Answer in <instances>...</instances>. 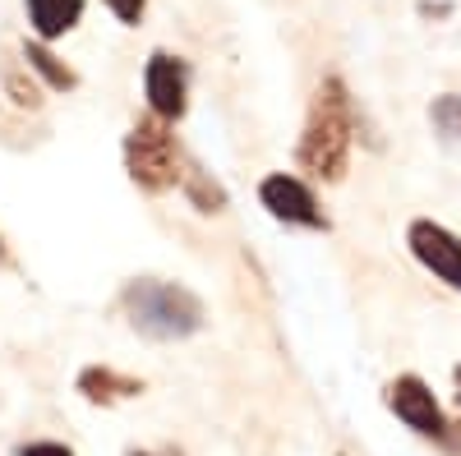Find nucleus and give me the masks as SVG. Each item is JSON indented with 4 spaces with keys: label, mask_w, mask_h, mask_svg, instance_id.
<instances>
[{
    "label": "nucleus",
    "mask_w": 461,
    "mask_h": 456,
    "mask_svg": "<svg viewBox=\"0 0 461 456\" xmlns=\"http://www.w3.org/2000/svg\"><path fill=\"white\" fill-rule=\"evenodd\" d=\"M351 143H356V102L332 74V79L319 84L310 102V116H304V130L295 143V166L337 184L346 166H351Z\"/></svg>",
    "instance_id": "nucleus-1"
},
{
    "label": "nucleus",
    "mask_w": 461,
    "mask_h": 456,
    "mask_svg": "<svg viewBox=\"0 0 461 456\" xmlns=\"http://www.w3.org/2000/svg\"><path fill=\"white\" fill-rule=\"evenodd\" d=\"M121 309L130 318V327L148 341H185L203 332L208 309L203 300L180 286V282H162V277H134L121 291Z\"/></svg>",
    "instance_id": "nucleus-2"
},
{
    "label": "nucleus",
    "mask_w": 461,
    "mask_h": 456,
    "mask_svg": "<svg viewBox=\"0 0 461 456\" xmlns=\"http://www.w3.org/2000/svg\"><path fill=\"white\" fill-rule=\"evenodd\" d=\"M125 171L143 194H167L185 180V157L171 134V121L162 116L134 121V130L125 134Z\"/></svg>",
    "instance_id": "nucleus-3"
},
{
    "label": "nucleus",
    "mask_w": 461,
    "mask_h": 456,
    "mask_svg": "<svg viewBox=\"0 0 461 456\" xmlns=\"http://www.w3.org/2000/svg\"><path fill=\"white\" fill-rule=\"evenodd\" d=\"M383 401H388V410L397 415V420H402L415 438L434 443V447L447 452V456H461V438H456V429L447 425V415H443L434 388H429L420 373H397L393 383L383 388Z\"/></svg>",
    "instance_id": "nucleus-4"
},
{
    "label": "nucleus",
    "mask_w": 461,
    "mask_h": 456,
    "mask_svg": "<svg viewBox=\"0 0 461 456\" xmlns=\"http://www.w3.org/2000/svg\"><path fill=\"white\" fill-rule=\"evenodd\" d=\"M258 203L267 208V217L282 221V226H300V231H328V226H332L328 212L314 199V189L304 184L300 175H286V171L267 175L258 184Z\"/></svg>",
    "instance_id": "nucleus-5"
},
{
    "label": "nucleus",
    "mask_w": 461,
    "mask_h": 456,
    "mask_svg": "<svg viewBox=\"0 0 461 456\" xmlns=\"http://www.w3.org/2000/svg\"><path fill=\"white\" fill-rule=\"evenodd\" d=\"M406 245L415 254V263L425 273H434L447 291L461 295V236H452L443 221H429V217H415L406 226Z\"/></svg>",
    "instance_id": "nucleus-6"
},
{
    "label": "nucleus",
    "mask_w": 461,
    "mask_h": 456,
    "mask_svg": "<svg viewBox=\"0 0 461 456\" xmlns=\"http://www.w3.org/2000/svg\"><path fill=\"white\" fill-rule=\"evenodd\" d=\"M143 97L152 106V116L162 121H180L189 111V65L176 51H152L143 65Z\"/></svg>",
    "instance_id": "nucleus-7"
},
{
    "label": "nucleus",
    "mask_w": 461,
    "mask_h": 456,
    "mask_svg": "<svg viewBox=\"0 0 461 456\" xmlns=\"http://www.w3.org/2000/svg\"><path fill=\"white\" fill-rule=\"evenodd\" d=\"M28 5V23L42 42H56V37L74 32L84 19V0H23Z\"/></svg>",
    "instance_id": "nucleus-8"
},
{
    "label": "nucleus",
    "mask_w": 461,
    "mask_h": 456,
    "mask_svg": "<svg viewBox=\"0 0 461 456\" xmlns=\"http://www.w3.org/2000/svg\"><path fill=\"white\" fill-rule=\"evenodd\" d=\"M79 392H84V401H93V406H115V401L139 397L143 383H139V378H130V373L106 369V364H88V369L79 373Z\"/></svg>",
    "instance_id": "nucleus-9"
},
{
    "label": "nucleus",
    "mask_w": 461,
    "mask_h": 456,
    "mask_svg": "<svg viewBox=\"0 0 461 456\" xmlns=\"http://www.w3.org/2000/svg\"><path fill=\"white\" fill-rule=\"evenodd\" d=\"M23 65H28V69H32L47 88H56V93L79 88V74H74V69L51 51V42H42V37H37V42H23Z\"/></svg>",
    "instance_id": "nucleus-10"
},
{
    "label": "nucleus",
    "mask_w": 461,
    "mask_h": 456,
    "mask_svg": "<svg viewBox=\"0 0 461 456\" xmlns=\"http://www.w3.org/2000/svg\"><path fill=\"white\" fill-rule=\"evenodd\" d=\"M180 189L189 194V203H194L199 212H221V208H226V189H221L217 180H208V171H203V166H194V162L185 166Z\"/></svg>",
    "instance_id": "nucleus-11"
},
{
    "label": "nucleus",
    "mask_w": 461,
    "mask_h": 456,
    "mask_svg": "<svg viewBox=\"0 0 461 456\" xmlns=\"http://www.w3.org/2000/svg\"><path fill=\"white\" fill-rule=\"evenodd\" d=\"M429 125L447 148H461V93H443L429 106Z\"/></svg>",
    "instance_id": "nucleus-12"
},
{
    "label": "nucleus",
    "mask_w": 461,
    "mask_h": 456,
    "mask_svg": "<svg viewBox=\"0 0 461 456\" xmlns=\"http://www.w3.org/2000/svg\"><path fill=\"white\" fill-rule=\"evenodd\" d=\"M5 88H10V97H14L19 106H42V97H37V88L19 79V69H14V65L5 69Z\"/></svg>",
    "instance_id": "nucleus-13"
},
{
    "label": "nucleus",
    "mask_w": 461,
    "mask_h": 456,
    "mask_svg": "<svg viewBox=\"0 0 461 456\" xmlns=\"http://www.w3.org/2000/svg\"><path fill=\"white\" fill-rule=\"evenodd\" d=\"M106 10L115 14V19H121V23H139L143 19V10H148V0H106Z\"/></svg>",
    "instance_id": "nucleus-14"
},
{
    "label": "nucleus",
    "mask_w": 461,
    "mask_h": 456,
    "mask_svg": "<svg viewBox=\"0 0 461 456\" xmlns=\"http://www.w3.org/2000/svg\"><path fill=\"white\" fill-rule=\"evenodd\" d=\"M19 456H74L69 447H60V443H28Z\"/></svg>",
    "instance_id": "nucleus-15"
},
{
    "label": "nucleus",
    "mask_w": 461,
    "mask_h": 456,
    "mask_svg": "<svg viewBox=\"0 0 461 456\" xmlns=\"http://www.w3.org/2000/svg\"><path fill=\"white\" fill-rule=\"evenodd\" d=\"M452 383H456V406H461V364L452 369Z\"/></svg>",
    "instance_id": "nucleus-16"
},
{
    "label": "nucleus",
    "mask_w": 461,
    "mask_h": 456,
    "mask_svg": "<svg viewBox=\"0 0 461 456\" xmlns=\"http://www.w3.org/2000/svg\"><path fill=\"white\" fill-rule=\"evenodd\" d=\"M130 456H148V452H130Z\"/></svg>",
    "instance_id": "nucleus-17"
}]
</instances>
